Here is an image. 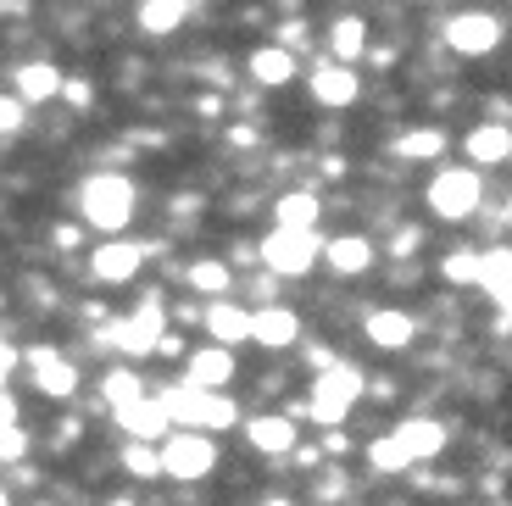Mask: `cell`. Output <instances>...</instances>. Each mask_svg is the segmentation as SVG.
Returning a JSON list of instances; mask_svg holds the SVG:
<instances>
[{"label": "cell", "instance_id": "3957f363", "mask_svg": "<svg viewBox=\"0 0 512 506\" xmlns=\"http://www.w3.org/2000/svg\"><path fill=\"white\" fill-rule=\"evenodd\" d=\"M362 390H368V379H362V367H351V362H334L329 373H318V379H312V395H307V418L318 423V429H340V423L351 418V406L362 401Z\"/></svg>", "mask_w": 512, "mask_h": 506}, {"label": "cell", "instance_id": "9a60e30c", "mask_svg": "<svg viewBox=\"0 0 512 506\" xmlns=\"http://www.w3.org/2000/svg\"><path fill=\"white\" fill-rule=\"evenodd\" d=\"M184 379L201 384V390H223L234 384V351L229 345H201V351L184 356Z\"/></svg>", "mask_w": 512, "mask_h": 506}, {"label": "cell", "instance_id": "b9f144b4", "mask_svg": "<svg viewBox=\"0 0 512 506\" xmlns=\"http://www.w3.org/2000/svg\"><path fill=\"white\" fill-rule=\"evenodd\" d=\"M12 345H6V334H0V390H6V373H12Z\"/></svg>", "mask_w": 512, "mask_h": 506}, {"label": "cell", "instance_id": "ba28073f", "mask_svg": "<svg viewBox=\"0 0 512 506\" xmlns=\"http://www.w3.org/2000/svg\"><path fill=\"white\" fill-rule=\"evenodd\" d=\"M145 256H151V245H140V240H101L90 251V279L95 284H134Z\"/></svg>", "mask_w": 512, "mask_h": 506}, {"label": "cell", "instance_id": "ac0fdd59", "mask_svg": "<svg viewBox=\"0 0 512 506\" xmlns=\"http://www.w3.org/2000/svg\"><path fill=\"white\" fill-rule=\"evenodd\" d=\"M117 423L128 429V440H167V429H173L162 395H140L134 406H123V412H117Z\"/></svg>", "mask_w": 512, "mask_h": 506}, {"label": "cell", "instance_id": "9c48e42d", "mask_svg": "<svg viewBox=\"0 0 512 506\" xmlns=\"http://www.w3.org/2000/svg\"><path fill=\"white\" fill-rule=\"evenodd\" d=\"M28 373H34V390L51 395V401H73L78 395V362L62 356L56 345H34L28 351Z\"/></svg>", "mask_w": 512, "mask_h": 506}, {"label": "cell", "instance_id": "7a4b0ae2", "mask_svg": "<svg viewBox=\"0 0 512 506\" xmlns=\"http://www.w3.org/2000/svg\"><path fill=\"white\" fill-rule=\"evenodd\" d=\"M256 262L268 267V273H279V279H307L312 267L323 262L318 228H284V223H273L268 234H262V245H256Z\"/></svg>", "mask_w": 512, "mask_h": 506}, {"label": "cell", "instance_id": "4316f807", "mask_svg": "<svg viewBox=\"0 0 512 506\" xmlns=\"http://www.w3.org/2000/svg\"><path fill=\"white\" fill-rule=\"evenodd\" d=\"M162 406H167V418L179 423V429H195V423H201V406H206V390L201 384H167L162 390Z\"/></svg>", "mask_w": 512, "mask_h": 506}, {"label": "cell", "instance_id": "f35d334b", "mask_svg": "<svg viewBox=\"0 0 512 506\" xmlns=\"http://www.w3.org/2000/svg\"><path fill=\"white\" fill-rule=\"evenodd\" d=\"M184 351H190V345H184V334H173V329L156 340V356H184Z\"/></svg>", "mask_w": 512, "mask_h": 506}, {"label": "cell", "instance_id": "2e32d148", "mask_svg": "<svg viewBox=\"0 0 512 506\" xmlns=\"http://www.w3.org/2000/svg\"><path fill=\"white\" fill-rule=\"evenodd\" d=\"M468 162L474 167H501L512 162V123H474L468 128V140H462Z\"/></svg>", "mask_w": 512, "mask_h": 506}, {"label": "cell", "instance_id": "7c38bea8", "mask_svg": "<svg viewBox=\"0 0 512 506\" xmlns=\"http://www.w3.org/2000/svg\"><path fill=\"white\" fill-rule=\"evenodd\" d=\"M362 334H368L373 351H407V345L418 340V323H412V312H401V306H379V312L362 317Z\"/></svg>", "mask_w": 512, "mask_h": 506}, {"label": "cell", "instance_id": "d590c367", "mask_svg": "<svg viewBox=\"0 0 512 506\" xmlns=\"http://www.w3.org/2000/svg\"><path fill=\"white\" fill-rule=\"evenodd\" d=\"M340 495H346V473L329 468V473L318 479V501H340Z\"/></svg>", "mask_w": 512, "mask_h": 506}, {"label": "cell", "instance_id": "cb8c5ba5", "mask_svg": "<svg viewBox=\"0 0 512 506\" xmlns=\"http://www.w3.org/2000/svg\"><path fill=\"white\" fill-rule=\"evenodd\" d=\"M479 290L496 306L512 301V245H490V251L479 256Z\"/></svg>", "mask_w": 512, "mask_h": 506}, {"label": "cell", "instance_id": "7dc6e473", "mask_svg": "<svg viewBox=\"0 0 512 506\" xmlns=\"http://www.w3.org/2000/svg\"><path fill=\"white\" fill-rule=\"evenodd\" d=\"M507 212H512V201H507Z\"/></svg>", "mask_w": 512, "mask_h": 506}, {"label": "cell", "instance_id": "60d3db41", "mask_svg": "<svg viewBox=\"0 0 512 506\" xmlns=\"http://www.w3.org/2000/svg\"><path fill=\"white\" fill-rule=\"evenodd\" d=\"M6 423H17V401H12V390H0V429Z\"/></svg>", "mask_w": 512, "mask_h": 506}, {"label": "cell", "instance_id": "74e56055", "mask_svg": "<svg viewBox=\"0 0 512 506\" xmlns=\"http://www.w3.org/2000/svg\"><path fill=\"white\" fill-rule=\"evenodd\" d=\"M418 240H423L418 228H401L396 240H390V256H412V251H418Z\"/></svg>", "mask_w": 512, "mask_h": 506}, {"label": "cell", "instance_id": "44dd1931", "mask_svg": "<svg viewBox=\"0 0 512 506\" xmlns=\"http://www.w3.org/2000/svg\"><path fill=\"white\" fill-rule=\"evenodd\" d=\"M323 45H329V56L334 62H346V67H357L362 56H368V23L362 17H334L329 28H323Z\"/></svg>", "mask_w": 512, "mask_h": 506}, {"label": "cell", "instance_id": "8992f818", "mask_svg": "<svg viewBox=\"0 0 512 506\" xmlns=\"http://www.w3.org/2000/svg\"><path fill=\"white\" fill-rule=\"evenodd\" d=\"M162 334H167L162 295H145V301L134 306V312H128L123 323H112V329H101V345H112V351H123V356H151Z\"/></svg>", "mask_w": 512, "mask_h": 506}, {"label": "cell", "instance_id": "603a6c76", "mask_svg": "<svg viewBox=\"0 0 512 506\" xmlns=\"http://www.w3.org/2000/svg\"><path fill=\"white\" fill-rule=\"evenodd\" d=\"M184 284H190L195 295H206V301H223V295L234 290V267L223 262V256H195V262L184 267Z\"/></svg>", "mask_w": 512, "mask_h": 506}, {"label": "cell", "instance_id": "277c9868", "mask_svg": "<svg viewBox=\"0 0 512 506\" xmlns=\"http://www.w3.org/2000/svg\"><path fill=\"white\" fill-rule=\"evenodd\" d=\"M423 201H429V212L440 223H468L479 212V201H485V173L479 167H435Z\"/></svg>", "mask_w": 512, "mask_h": 506}, {"label": "cell", "instance_id": "8d00e7d4", "mask_svg": "<svg viewBox=\"0 0 512 506\" xmlns=\"http://www.w3.org/2000/svg\"><path fill=\"white\" fill-rule=\"evenodd\" d=\"M62 95H67V101H73V106H78V112H84V106H90V101H95V89H90V84H84V78H67V84H62Z\"/></svg>", "mask_w": 512, "mask_h": 506}, {"label": "cell", "instance_id": "f546056e", "mask_svg": "<svg viewBox=\"0 0 512 506\" xmlns=\"http://www.w3.org/2000/svg\"><path fill=\"white\" fill-rule=\"evenodd\" d=\"M368 468L373 473H412V456L396 434H379V440L368 445Z\"/></svg>", "mask_w": 512, "mask_h": 506}, {"label": "cell", "instance_id": "1f68e13d", "mask_svg": "<svg viewBox=\"0 0 512 506\" xmlns=\"http://www.w3.org/2000/svg\"><path fill=\"white\" fill-rule=\"evenodd\" d=\"M479 256H485V251H474V245L451 251L446 262H440V279H446V284H479Z\"/></svg>", "mask_w": 512, "mask_h": 506}, {"label": "cell", "instance_id": "4fadbf2b", "mask_svg": "<svg viewBox=\"0 0 512 506\" xmlns=\"http://www.w3.org/2000/svg\"><path fill=\"white\" fill-rule=\"evenodd\" d=\"M251 345H262V351H290V345H301V317L279 301L251 312Z\"/></svg>", "mask_w": 512, "mask_h": 506}, {"label": "cell", "instance_id": "ffe728a7", "mask_svg": "<svg viewBox=\"0 0 512 506\" xmlns=\"http://www.w3.org/2000/svg\"><path fill=\"white\" fill-rule=\"evenodd\" d=\"M245 445L262 456H290L295 451V423L279 412H262V418H245Z\"/></svg>", "mask_w": 512, "mask_h": 506}, {"label": "cell", "instance_id": "f1b7e54d", "mask_svg": "<svg viewBox=\"0 0 512 506\" xmlns=\"http://www.w3.org/2000/svg\"><path fill=\"white\" fill-rule=\"evenodd\" d=\"M140 395H145V379H140V373H128V367H112V373L101 379V401L112 406V412H123V406H134Z\"/></svg>", "mask_w": 512, "mask_h": 506}, {"label": "cell", "instance_id": "e0dca14e", "mask_svg": "<svg viewBox=\"0 0 512 506\" xmlns=\"http://www.w3.org/2000/svg\"><path fill=\"white\" fill-rule=\"evenodd\" d=\"M62 84H67V73L56 62H23L12 73V95H17V101H28V106L56 101V95H62Z\"/></svg>", "mask_w": 512, "mask_h": 506}, {"label": "cell", "instance_id": "484cf974", "mask_svg": "<svg viewBox=\"0 0 512 506\" xmlns=\"http://www.w3.org/2000/svg\"><path fill=\"white\" fill-rule=\"evenodd\" d=\"M446 128H407V134H396V156L401 162H440L446 156Z\"/></svg>", "mask_w": 512, "mask_h": 506}, {"label": "cell", "instance_id": "d6986e66", "mask_svg": "<svg viewBox=\"0 0 512 506\" xmlns=\"http://www.w3.org/2000/svg\"><path fill=\"white\" fill-rule=\"evenodd\" d=\"M390 434H396V440L407 445L412 462H435V456L446 451V440H451L446 423H440V418H407V423H396Z\"/></svg>", "mask_w": 512, "mask_h": 506}, {"label": "cell", "instance_id": "836d02e7", "mask_svg": "<svg viewBox=\"0 0 512 506\" xmlns=\"http://www.w3.org/2000/svg\"><path fill=\"white\" fill-rule=\"evenodd\" d=\"M28 117V101H17V95H0V134H17Z\"/></svg>", "mask_w": 512, "mask_h": 506}, {"label": "cell", "instance_id": "8fae6325", "mask_svg": "<svg viewBox=\"0 0 512 506\" xmlns=\"http://www.w3.org/2000/svg\"><path fill=\"white\" fill-rule=\"evenodd\" d=\"M373 262H379V245L368 234H334V240H323V267L340 273V279H357Z\"/></svg>", "mask_w": 512, "mask_h": 506}, {"label": "cell", "instance_id": "c3c4849f", "mask_svg": "<svg viewBox=\"0 0 512 506\" xmlns=\"http://www.w3.org/2000/svg\"><path fill=\"white\" fill-rule=\"evenodd\" d=\"M190 6H195V0H190Z\"/></svg>", "mask_w": 512, "mask_h": 506}, {"label": "cell", "instance_id": "ab89813d", "mask_svg": "<svg viewBox=\"0 0 512 506\" xmlns=\"http://www.w3.org/2000/svg\"><path fill=\"white\" fill-rule=\"evenodd\" d=\"M323 451H329V456H346V451H351V440H346L340 429H329V440H323Z\"/></svg>", "mask_w": 512, "mask_h": 506}, {"label": "cell", "instance_id": "7402d4cb", "mask_svg": "<svg viewBox=\"0 0 512 506\" xmlns=\"http://www.w3.org/2000/svg\"><path fill=\"white\" fill-rule=\"evenodd\" d=\"M295 67L301 62H295V51H284V45H256V51L245 56V73H251L262 89H284L295 78Z\"/></svg>", "mask_w": 512, "mask_h": 506}, {"label": "cell", "instance_id": "d4e9b609", "mask_svg": "<svg viewBox=\"0 0 512 506\" xmlns=\"http://www.w3.org/2000/svg\"><path fill=\"white\" fill-rule=\"evenodd\" d=\"M184 17H190V0H140V34H151V39L179 34Z\"/></svg>", "mask_w": 512, "mask_h": 506}, {"label": "cell", "instance_id": "5b68a950", "mask_svg": "<svg viewBox=\"0 0 512 506\" xmlns=\"http://www.w3.org/2000/svg\"><path fill=\"white\" fill-rule=\"evenodd\" d=\"M212 468H218V440L201 429H179L162 440V473L179 484H201L212 479Z\"/></svg>", "mask_w": 512, "mask_h": 506}, {"label": "cell", "instance_id": "ee69618b", "mask_svg": "<svg viewBox=\"0 0 512 506\" xmlns=\"http://www.w3.org/2000/svg\"><path fill=\"white\" fill-rule=\"evenodd\" d=\"M262 506H295V501H290V495H268Z\"/></svg>", "mask_w": 512, "mask_h": 506}, {"label": "cell", "instance_id": "7bdbcfd3", "mask_svg": "<svg viewBox=\"0 0 512 506\" xmlns=\"http://www.w3.org/2000/svg\"><path fill=\"white\" fill-rule=\"evenodd\" d=\"M496 334H512V301L496 306Z\"/></svg>", "mask_w": 512, "mask_h": 506}, {"label": "cell", "instance_id": "d6a6232c", "mask_svg": "<svg viewBox=\"0 0 512 506\" xmlns=\"http://www.w3.org/2000/svg\"><path fill=\"white\" fill-rule=\"evenodd\" d=\"M23 456H28V434L17 429V423H6V429H0V462H6V468H17Z\"/></svg>", "mask_w": 512, "mask_h": 506}, {"label": "cell", "instance_id": "4dcf8cb0", "mask_svg": "<svg viewBox=\"0 0 512 506\" xmlns=\"http://www.w3.org/2000/svg\"><path fill=\"white\" fill-rule=\"evenodd\" d=\"M123 468L134 473V479H167V473H162V451H156L151 440H128L123 445Z\"/></svg>", "mask_w": 512, "mask_h": 506}, {"label": "cell", "instance_id": "30bf717a", "mask_svg": "<svg viewBox=\"0 0 512 506\" xmlns=\"http://www.w3.org/2000/svg\"><path fill=\"white\" fill-rule=\"evenodd\" d=\"M312 101L318 106H334V112H340V106H357V95H362V78H357V67H346V62H318L312 67Z\"/></svg>", "mask_w": 512, "mask_h": 506}, {"label": "cell", "instance_id": "e575fe53", "mask_svg": "<svg viewBox=\"0 0 512 506\" xmlns=\"http://www.w3.org/2000/svg\"><path fill=\"white\" fill-rule=\"evenodd\" d=\"M273 45H284V51H307V23H301V17H290V23H279L273 28Z\"/></svg>", "mask_w": 512, "mask_h": 506}, {"label": "cell", "instance_id": "83f0119b", "mask_svg": "<svg viewBox=\"0 0 512 506\" xmlns=\"http://www.w3.org/2000/svg\"><path fill=\"white\" fill-rule=\"evenodd\" d=\"M318 212H323V201L312 190H290L273 201V223H284V228H318Z\"/></svg>", "mask_w": 512, "mask_h": 506}, {"label": "cell", "instance_id": "5bb4252c", "mask_svg": "<svg viewBox=\"0 0 512 506\" xmlns=\"http://www.w3.org/2000/svg\"><path fill=\"white\" fill-rule=\"evenodd\" d=\"M201 323H206V334H212V345H251V312H245L240 301H229V295H223V301H212L201 312Z\"/></svg>", "mask_w": 512, "mask_h": 506}, {"label": "cell", "instance_id": "bcb514c9", "mask_svg": "<svg viewBox=\"0 0 512 506\" xmlns=\"http://www.w3.org/2000/svg\"><path fill=\"white\" fill-rule=\"evenodd\" d=\"M0 506H6V495H0Z\"/></svg>", "mask_w": 512, "mask_h": 506}, {"label": "cell", "instance_id": "52a82bcc", "mask_svg": "<svg viewBox=\"0 0 512 506\" xmlns=\"http://www.w3.org/2000/svg\"><path fill=\"white\" fill-rule=\"evenodd\" d=\"M446 45L457 56H490V51H501V39H507V23H501L496 12H457V17H446Z\"/></svg>", "mask_w": 512, "mask_h": 506}, {"label": "cell", "instance_id": "f6af8a7d", "mask_svg": "<svg viewBox=\"0 0 512 506\" xmlns=\"http://www.w3.org/2000/svg\"><path fill=\"white\" fill-rule=\"evenodd\" d=\"M112 506H134V501H112Z\"/></svg>", "mask_w": 512, "mask_h": 506}, {"label": "cell", "instance_id": "6da1fadb", "mask_svg": "<svg viewBox=\"0 0 512 506\" xmlns=\"http://www.w3.org/2000/svg\"><path fill=\"white\" fill-rule=\"evenodd\" d=\"M78 217H84V228L123 234L134 223V184L123 173H90L78 184Z\"/></svg>", "mask_w": 512, "mask_h": 506}]
</instances>
